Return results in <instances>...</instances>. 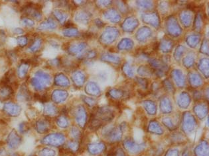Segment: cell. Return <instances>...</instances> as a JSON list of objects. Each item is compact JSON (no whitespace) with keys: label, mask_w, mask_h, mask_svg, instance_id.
<instances>
[{"label":"cell","mask_w":209,"mask_h":156,"mask_svg":"<svg viewBox=\"0 0 209 156\" xmlns=\"http://www.w3.org/2000/svg\"><path fill=\"white\" fill-rule=\"evenodd\" d=\"M23 11L24 13L32 17L37 20H39L42 17V14L40 11V7L37 4L29 3L27 6L23 7Z\"/></svg>","instance_id":"6da1fadb"},{"label":"cell","mask_w":209,"mask_h":156,"mask_svg":"<svg viewBox=\"0 0 209 156\" xmlns=\"http://www.w3.org/2000/svg\"><path fill=\"white\" fill-rule=\"evenodd\" d=\"M35 76L44 88L46 87V86L51 84V77L47 73L42 71H38L35 73Z\"/></svg>","instance_id":"7a4b0ae2"},{"label":"cell","mask_w":209,"mask_h":156,"mask_svg":"<svg viewBox=\"0 0 209 156\" xmlns=\"http://www.w3.org/2000/svg\"><path fill=\"white\" fill-rule=\"evenodd\" d=\"M14 91L11 86H1L0 87V98L3 100L8 99L13 95Z\"/></svg>","instance_id":"3957f363"},{"label":"cell","mask_w":209,"mask_h":156,"mask_svg":"<svg viewBox=\"0 0 209 156\" xmlns=\"http://www.w3.org/2000/svg\"><path fill=\"white\" fill-rule=\"evenodd\" d=\"M126 149L132 154H137L143 150L144 147L141 146H137L131 141H128L125 143Z\"/></svg>","instance_id":"277c9868"},{"label":"cell","mask_w":209,"mask_h":156,"mask_svg":"<svg viewBox=\"0 0 209 156\" xmlns=\"http://www.w3.org/2000/svg\"><path fill=\"white\" fill-rule=\"evenodd\" d=\"M56 27V23L54 20L49 18L45 21L42 23L38 27V30H47V29H53Z\"/></svg>","instance_id":"5b68a950"},{"label":"cell","mask_w":209,"mask_h":156,"mask_svg":"<svg viewBox=\"0 0 209 156\" xmlns=\"http://www.w3.org/2000/svg\"><path fill=\"white\" fill-rule=\"evenodd\" d=\"M18 97L20 100L28 101L31 99L30 93H29V91L26 85H23L22 87H21Z\"/></svg>","instance_id":"8992f818"},{"label":"cell","mask_w":209,"mask_h":156,"mask_svg":"<svg viewBox=\"0 0 209 156\" xmlns=\"http://www.w3.org/2000/svg\"><path fill=\"white\" fill-rule=\"evenodd\" d=\"M28 68H29V64L26 61H23V64H21L18 68V76L20 78H23L27 74Z\"/></svg>","instance_id":"52a82bcc"},{"label":"cell","mask_w":209,"mask_h":156,"mask_svg":"<svg viewBox=\"0 0 209 156\" xmlns=\"http://www.w3.org/2000/svg\"><path fill=\"white\" fill-rule=\"evenodd\" d=\"M6 111L8 113H10L11 114H19V106L17 105H14L13 103H7L6 104L5 106H4Z\"/></svg>","instance_id":"ba28073f"},{"label":"cell","mask_w":209,"mask_h":156,"mask_svg":"<svg viewBox=\"0 0 209 156\" xmlns=\"http://www.w3.org/2000/svg\"><path fill=\"white\" fill-rule=\"evenodd\" d=\"M196 156H208V147L206 146H199L195 150Z\"/></svg>","instance_id":"9c48e42d"},{"label":"cell","mask_w":209,"mask_h":156,"mask_svg":"<svg viewBox=\"0 0 209 156\" xmlns=\"http://www.w3.org/2000/svg\"><path fill=\"white\" fill-rule=\"evenodd\" d=\"M95 146L96 147L93 146L89 148V151L92 154H98L101 153L104 150V146H102V144H98Z\"/></svg>","instance_id":"30bf717a"},{"label":"cell","mask_w":209,"mask_h":156,"mask_svg":"<svg viewBox=\"0 0 209 156\" xmlns=\"http://www.w3.org/2000/svg\"><path fill=\"white\" fill-rule=\"evenodd\" d=\"M41 43H42V41L40 39H36L34 41V43H33L32 45H31L30 47H29V50H30L31 52L37 51L41 47Z\"/></svg>","instance_id":"8fae6325"},{"label":"cell","mask_w":209,"mask_h":156,"mask_svg":"<svg viewBox=\"0 0 209 156\" xmlns=\"http://www.w3.org/2000/svg\"><path fill=\"white\" fill-rule=\"evenodd\" d=\"M31 83L36 90L40 91V90H42V89H44V87H43V85H42L40 84V82L38 80H37L35 77L32 78L31 80Z\"/></svg>","instance_id":"7c38bea8"},{"label":"cell","mask_w":209,"mask_h":156,"mask_svg":"<svg viewBox=\"0 0 209 156\" xmlns=\"http://www.w3.org/2000/svg\"><path fill=\"white\" fill-rule=\"evenodd\" d=\"M18 43L19 46L23 47L26 46L27 43V38L26 37V36H20V37L18 38Z\"/></svg>","instance_id":"4fadbf2b"},{"label":"cell","mask_w":209,"mask_h":156,"mask_svg":"<svg viewBox=\"0 0 209 156\" xmlns=\"http://www.w3.org/2000/svg\"><path fill=\"white\" fill-rule=\"evenodd\" d=\"M22 23L25 26L27 27H33L35 24L34 21H33V20L26 17L22 19Z\"/></svg>","instance_id":"5bb4252c"},{"label":"cell","mask_w":209,"mask_h":156,"mask_svg":"<svg viewBox=\"0 0 209 156\" xmlns=\"http://www.w3.org/2000/svg\"><path fill=\"white\" fill-rule=\"evenodd\" d=\"M48 96L44 95H39V94H35V98L37 100L41 102H45L48 101Z\"/></svg>","instance_id":"9a60e30c"},{"label":"cell","mask_w":209,"mask_h":156,"mask_svg":"<svg viewBox=\"0 0 209 156\" xmlns=\"http://www.w3.org/2000/svg\"><path fill=\"white\" fill-rule=\"evenodd\" d=\"M8 56L10 57V59L11 61H16L17 59V54L15 53L14 51H10L8 53Z\"/></svg>","instance_id":"2e32d148"},{"label":"cell","mask_w":209,"mask_h":156,"mask_svg":"<svg viewBox=\"0 0 209 156\" xmlns=\"http://www.w3.org/2000/svg\"><path fill=\"white\" fill-rule=\"evenodd\" d=\"M165 156H179L178 151L176 150H170L169 151H167V153L166 154Z\"/></svg>","instance_id":"e0dca14e"},{"label":"cell","mask_w":209,"mask_h":156,"mask_svg":"<svg viewBox=\"0 0 209 156\" xmlns=\"http://www.w3.org/2000/svg\"><path fill=\"white\" fill-rule=\"evenodd\" d=\"M114 156H126V155H125L124 151L120 149L118 150H116Z\"/></svg>","instance_id":"ac0fdd59"},{"label":"cell","mask_w":209,"mask_h":156,"mask_svg":"<svg viewBox=\"0 0 209 156\" xmlns=\"http://www.w3.org/2000/svg\"><path fill=\"white\" fill-rule=\"evenodd\" d=\"M14 32H15L16 34H23V30H22V28H15V30H14Z\"/></svg>","instance_id":"d6986e66"},{"label":"cell","mask_w":209,"mask_h":156,"mask_svg":"<svg viewBox=\"0 0 209 156\" xmlns=\"http://www.w3.org/2000/svg\"><path fill=\"white\" fill-rule=\"evenodd\" d=\"M182 156H191V154L189 153V151L188 149H186L184 150V151L182 154Z\"/></svg>","instance_id":"ffe728a7"},{"label":"cell","mask_w":209,"mask_h":156,"mask_svg":"<svg viewBox=\"0 0 209 156\" xmlns=\"http://www.w3.org/2000/svg\"><path fill=\"white\" fill-rule=\"evenodd\" d=\"M92 36V33H90V32H86V33H84L83 34V37L85 38V39H89Z\"/></svg>","instance_id":"44dd1931"},{"label":"cell","mask_w":209,"mask_h":156,"mask_svg":"<svg viewBox=\"0 0 209 156\" xmlns=\"http://www.w3.org/2000/svg\"><path fill=\"white\" fill-rule=\"evenodd\" d=\"M72 26H73V23H71L70 21H69V22H67V23L65 24V27H66V28L70 27H72Z\"/></svg>","instance_id":"7402d4cb"}]
</instances>
